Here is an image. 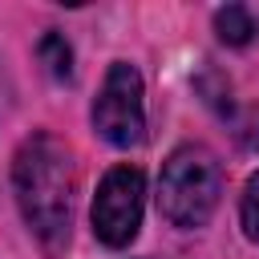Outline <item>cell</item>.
Segmentation results:
<instances>
[{
  "instance_id": "277c9868",
  "label": "cell",
  "mask_w": 259,
  "mask_h": 259,
  "mask_svg": "<svg viewBox=\"0 0 259 259\" xmlns=\"http://www.w3.org/2000/svg\"><path fill=\"white\" fill-rule=\"evenodd\" d=\"M142 202H146V178L138 166L105 170L93 194V235L113 251L130 247L142 227Z\"/></svg>"
},
{
  "instance_id": "8992f818",
  "label": "cell",
  "mask_w": 259,
  "mask_h": 259,
  "mask_svg": "<svg viewBox=\"0 0 259 259\" xmlns=\"http://www.w3.org/2000/svg\"><path fill=\"white\" fill-rule=\"evenodd\" d=\"M36 53H40L45 69H49L57 81H69V77H73V49H69V40H65L61 32H45L40 45H36Z\"/></svg>"
},
{
  "instance_id": "3957f363",
  "label": "cell",
  "mask_w": 259,
  "mask_h": 259,
  "mask_svg": "<svg viewBox=\"0 0 259 259\" xmlns=\"http://www.w3.org/2000/svg\"><path fill=\"white\" fill-rule=\"evenodd\" d=\"M93 130L117 150H130L146 138V93L142 73L130 61H113L105 69V81L93 97Z\"/></svg>"
},
{
  "instance_id": "52a82bcc",
  "label": "cell",
  "mask_w": 259,
  "mask_h": 259,
  "mask_svg": "<svg viewBox=\"0 0 259 259\" xmlns=\"http://www.w3.org/2000/svg\"><path fill=\"white\" fill-rule=\"evenodd\" d=\"M239 223H243V235L251 243H259V174L247 178L243 186V198H239Z\"/></svg>"
},
{
  "instance_id": "5b68a950",
  "label": "cell",
  "mask_w": 259,
  "mask_h": 259,
  "mask_svg": "<svg viewBox=\"0 0 259 259\" xmlns=\"http://www.w3.org/2000/svg\"><path fill=\"white\" fill-rule=\"evenodd\" d=\"M214 32H219V40H223V45L243 49V45H251V40H255L259 20L251 16V8H243V4H227V8H219V12H214Z\"/></svg>"
},
{
  "instance_id": "ba28073f",
  "label": "cell",
  "mask_w": 259,
  "mask_h": 259,
  "mask_svg": "<svg viewBox=\"0 0 259 259\" xmlns=\"http://www.w3.org/2000/svg\"><path fill=\"white\" fill-rule=\"evenodd\" d=\"M255 146H259V130H255Z\"/></svg>"
},
{
  "instance_id": "6da1fadb",
  "label": "cell",
  "mask_w": 259,
  "mask_h": 259,
  "mask_svg": "<svg viewBox=\"0 0 259 259\" xmlns=\"http://www.w3.org/2000/svg\"><path fill=\"white\" fill-rule=\"evenodd\" d=\"M12 190L16 206L40 243L49 259L65 255L69 235H73V202H77V158L73 150L49 134L36 130L32 138L20 142L12 158Z\"/></svg>"
},
{
  "instance_id": "7a4b0ae2",
  "label": "cell",
  "mask_w": 259,
  "mask_h": 259,
  "mask_svg": "<svg viewBox=\"0 0 259 259\" xmlns=\"http://www.w3.org/2000/svg\"><path fill=\"white\" fill-rule=\"evenodd\" d=\"M223 194V170L219 158L206 146H178L158 174V210L170 227L194 231L206 227Z\"/></svg>"
}]
</instances>
